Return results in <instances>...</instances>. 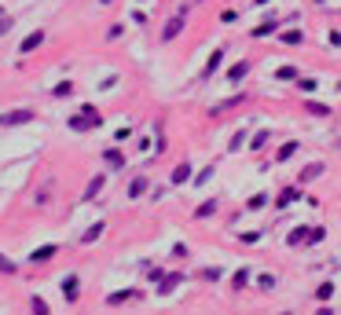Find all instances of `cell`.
Masks as SVG:
<instances>
[{
  "instance_id": "4",
  "label": "cell",
  "mask_w": 341,
  "mask_h": 315,
  "mask_svg": "<svg viewBox=\"0 0 341 315\" xmlns=\"http://www.w3.org/2000/svg\"><path fill=\"white\" fill-rule=\"evenodd\" d=\"M52 257H55V246H41V249H33V257H29V260L44 264V260H52Z\"/></svg>"
},
{
  "instance_id": "5",
  "label": "cell",
  "mask_w": 341,
  "mask_h": 315,
  "mask_svg": "<svg viewBox=\"0 0 341 315\" xmlns=\"http://www.w3.org/2000/svg\"><path fill=\"white\" fill-rule=\"evenodd\" d=\"M63 293H66V301H70V304L77 301V275H70V279L63 282Z\"/></svg>"
},
{
  "instance_id": "10",
  "label": "cell",
  "mask_w": 341,
  "mask_h": 315,
  "mask_svg": "<svg viewBox=\"0 0 341 315\" xmlns=\"http://www.w3.org/2000/svg\"><path fill=\"white\" fill-rule=\"evenodd\" d=\"M132 297H136V293H110V297H106V304H114V308H118V304L132 301Z\"/></svg>"
},
{
  "instance_id": "1",
  "label": "cell",
  "mask_w": 341,
  "mask_h": 315,
  "mask_svg": "<svg viewBox=\"0 0 341 315\" xmlns=\"http://www.w3.org/2000/svg\"><path fill=\"white\" fill-rule=\"evenodd\" d=\"M37 114L33 110H26V106H19V110H8V114H0V129H15V125H29Z\"/></svg>"
},
{
  "instance_id": "6",
  "label": "cell",
  "mask_w": 341,
  "mask_h": 315,
  "mask_svg": "<svg viewBox=\"0 0 341 315\" xmlns=\"http://www.w3.org/2000/svg\"><path fill=\"white\" fill-rule=\"evenodd\" d=\"M15 271H19V264H15L11 257H4V253H0V275H15Z\"/></svg>"
},
{
  "instance_id": "15",
  "label": "cell",
  "mask_w": 341,
  "mask_h": 315,
  "mask_svg": "<svg viewBox=\"0 0 341 315\" xmlns=\"http://www.w3.org/2000/svg\"><path fill=\"white\" fill-rule=\"evenodd\" d=\"M11 26H15V19H0V37H4L8 29H11Z\"/></svg>"
},
{
  "instance_id": "7",
  "label": "cell",
  "mask_w": 341,
  "mask_h": 315,
  "mask_svg": "<svg viewBox=\"0 0 341 315\" xmlns=\"http://www.w3.org/2000/svg\"><path fill=\"white\" fill-rule=\"evenodd\" d=\"M180 26H183V11H180L176 19H173V22L165 26V41H169V37H176V33H180Z\"/></svg>"
},
{
  "instance_id": "3",
  "label": "cell",
  "mask_w": 341,
  "mask_h": 315,
  "mask_svg": "<svg viewBox=\"0 0 341 315\" xmlns=\"http://www.w3.org/2000/svg\"><path fill=\"white\" fill-rule=\"evenodd\" d=\"M103 227H106V224H103V220H99V224H92V227H88V231L81 234V246H92V242H96V239H99V234H103Z\"/></svg>"
},
{
  "instance_id": "8",
  "label": "cell",
  "mask_w": 341,
  "mask_h": 315,
  "mask_svg": "<svg viewBox=\"0 0 341 315\" xmlns=\"http://www.w3.org/2000/svg\"><path fill=\"white\" fill-rule=\"evenodd\" d=\"M106 165H110V169H121V165H125V158H121V150H106Z\"/></svg>"
},
{
  "instance_id": "9",
  "label": "cell",
  "mask_w": 341,
  "mask_h": 315,
  "mask_svg": "<svg viewBox=\"0 0 341 315\" xmlns=\"http://www.w3.org/2000/svg\"><path fill=\"white\" fill-rule=\"evenodd\" d=\"M55 99H66V96H73V85L70 81H63V85H55V92H52Z\"/></svg>"
},
{
  "instance_id": "13",
  "label": "cell",
  "mask_w": 341,
  "mask_h": 315,
  "mask_svg": "<svg viewBox=\"0 0 341 315\" xmlns=\"http://www.w3.org/2000/svg\"><path fill=\"white\" fill-rule=\"evenodd\" d=\"M220 59H224V52H216V55H213V59H209V66H206V77H209V73H213V70H216V66H220Z\"/></svg>"
},
{
  "instance_id": "12",
  "label": "cell",
  "mask_w": 341,
  "mask_h": 315,
  "mask_svg": "<svg viewBox=\"0 0 341 315\" xmlns=\"http://www.w3.org/2000/svg\"><path fill=\"white\" fill-rule=\"evenodd\" d=\"M187 172H191V165H187V162H183V165H180V169L173 172V183H183V180H187Z\"/></svg>"
},
{
  "instance_id": "14",
  "label": "cell",
  "mask_w": 341,
  "mask_h": 315,
  "mask_svg": "<svg viewBox=\"0 0 341 315\" xmlns=\"http://www.w3.org/2000/svg\"><path fill=\"white\" fill-rule=\"evenodd\" d=\"M143 187H147V180H136V183L129 187V194H132V198H136V194H143Z\"/></svg>"
},
{
  "instance_id": "11",
  "label": "cell",
  "mask_w": 341,
  "mask_h": 315,
  "mask_svg": "<svg viewBox=\"0 0 341 315\" xmlns=\"http://www.w3.org/2000/svg\"><path fill=\"white\" fill-rule=\"evenodd\" d=\"M103 183H106V180H103V176H96V180H92V183H88V191H85V198H96Z\"/></svg>"
},
{
  "instance_id": "2",
  "label": "cell",
  "mask_w": 341,
  "mask_h": 315,
  "mask_svg": "<svg viewBox=\"0 0 341 315\" xmlns=\"http://www.w3.org/2000/svg\"><path fill=\"white\" fill-rule=\"evenodd\" d=\"M41 44H44V33H41V29H33V33H29V37L22 41V48H19V52L26 55V52H33V48H41Z\"/></svg>"
}]
</instances>
